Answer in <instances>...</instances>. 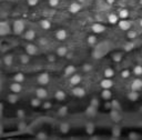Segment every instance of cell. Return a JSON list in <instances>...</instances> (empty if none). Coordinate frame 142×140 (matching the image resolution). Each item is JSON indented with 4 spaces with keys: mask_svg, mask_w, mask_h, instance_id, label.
I'll return each mask as SVG.
<instances>
[{
    "mask_svg": "<svg viewBox=\"0 0 142 140\" xmlns=\"http://www.w3.org/2000/svg\"><path fill=\"white\" fill-rule=\"evenodd\" d=\"M24 30V23L22 20H16L13 22V32L16 35H20Z\"/></svg>",
    "mask_w": 142,
    "mask_h": 140,
    "instance_id": "obj_1",
    "label": "cell"
},
{
    "mask_svg": "<svg viewBox=\"0 0 142 140\" xmlns=\"http://www.w3.org/2000/svg\"><path fill=\"white\" fill-rule=\"evenodd\" d=\"M10 32V27L6 21H0V36H6Z\"/></svg>",
    "mask_w": 142,
    "mask_h": 140,
    "instance_id": "obj_2",
    "label": "cell"
},
{
    "mask_svg": "<svg viewBox=\"0 0 142 140\" xmlns=\"http://www.w3.org/2000/svg\"><path fill=\"white\" fill-rule=\"evenodd\" d=\"M38 82L40 85H47L49 82V75L48 73H41V75H39Z\"/></svg>",
    "mask_w": 142,
    "mask_h": 140,
    "instance_id": "obj_3",
    "label": "cell"
},
{
    "mask_svg": "<svg viewBox=\"0 0 142 140\" xmlns=\"http://www.w3.org/2000/svg\"><path fill=\"white\" fill-rule=\"evenodd\" d=\"M131 88H132V90H134V91L140 90L142 88V80H140V79L133 80V82L131 83Z\"/></svg>",
    "mask_w": 142,
    "mask_h": 140,
    "instance_id": "obj_4",
    "label": "cell"
},
{
    "mask_svg": "<svg viewBox=\"0 0 142 140\" xmlns=\"http://www.w3.org/2000/svg\"><path fill=\"white\" fill-rule=\"evenodd\" d=\"M72 93H73L76 97L81 98V97H83V96L86 95V91H84V89H82V88H80V87H76L73 90H72Z\"/></svg>",
    "mask_w": 142,
    "mask_h": 140,
    "instance_id": "obj_5",
    "label": "cell"
},
{
    "mask_svg": "<svg viewBox=\"0 0 142 140\" xmlns=\"http://www.w3.org/2000/svg\"><path fill=\"white\" fill-rule=\"evenodd\" d=\"M21 89H22V87H21V85H20V82H13L12 85L10 86V90L13 93H18V92H20L21 91Z\"/></svg>",
    "mask_w": 142,
    "mask_h": 140,
    "instance_id": "obj_6",
    "label": "cell"
},
{
    "mask_svg": "<svg viewBox=\"0 0 142 140\" xmlns=\"http://www.w3.org/2000/svg\"><path fill=\"white\" fill-rule=\"evenodd\" d=\"M26 51L28 55H36L37 53V47L34 45H31V43H29V45L26 46Z\"/></svg>",
    "mask_w": 142,
    "mask_h": 140,
    "instance_id": "obj_7",
    "label": "cell"
},
{
    "mask_svg": "<svg viewBox=\"0 0 142 140\" xmlns=\"http://www.w3.org/2000/svg\"><path fill=\"white\" fill-rule=\"evenodd\" d=\"M104 26H102L101 23H94L92 26V31L93 32H97V33H100V32H103L104 31Z\"/></svg>",
    "mask_w": 142,
    "mask_h": 140,
    "instance_id": "obj_8",
    "label": "cell"
},
{
    "mask_svg": "<svg viewBox=\"0 0 142 140\" xmlns=\"http://www.w3.org/2000/svg\"><path fill=\"white\" fill-rule=\"evenodd\" d=\"M112 81L110 80V78H106L104 80H102L101 81V87L103 88V89H110V88L112 87Z\"/></svg>",
    "mask_w": 142,
    "mask_h": 140,
    "instance_id": "obj_9",
    "label": "cell"
},
{
    "mask_svg": "<svg viewBox=\"0 0 142 140\" xmlns=\"http://www.w3.org/2000/svg\"><path fill=\"white\" fill-rule=\"evenodd\" d=\"M36 95H37V97H38L39 99H43V98L47 97L48 92H47V90L43 89V88H39V89H37Z\"/></svg>",
    "mask_w": 142,
    "mask_h": 140,
    "instance_id": "obj_10",
    "label": "cell"
},
{
    "mask_svg": "<svg viewBox=\"0 0 142 140\" xmlns=\"http://www.w3.org/2000/svg\"><path fill=\"white\" fill-rule=\"evenodd\" d=\"M81 9V6L80 3H77V2H73V3L70 6V8H69V10H70L72 13H76V12H78L79 10Z\"/></svg>",
    "mask_w": 142,
    "mask_h": 140,
    "instance_id": "obj_11",
    "label": "cell"
},
{
    "mask_svg": "<svg viewBox=\"0 0 142 140\" xmlns=\"http://www.w3.org/2000/svg\"><path fill=\"white\" fill-rule=\"evenodd\" d=\"M80 81H81V77H80V76H78V75L72 76L71 79H70V83L72 86H77Z\"/></svg>",
    "mask_w": 142,
    "mask_h": 140,
    "instance_id": "obj_12",
    "label": "cell"
},
{
    "mask_svg": "<svg viewBox=\"0 0 142 140\" xmlns=\"http://www.w3.org/2000/svg\"><path fill=\"white\" fill-rule=\"evenodd\" d=\"M12 61H13V57H12L11 55L4 56V58H3V63H4L6 66H11V65H12Z\"/></svg>",
    "mask_w": 142,
    "mask_h": 140,
    "instance_id": "obj_13",
    "label": "cell"
},
{
    "mask_svg": "<svg viewBox=\"0 0 142 140\" xmlns=\"http://www.w3.org/2000/svg\"><path fill=\"white\" fill-rule=\"evenodd\" d=\"M119 26H120V28H121V29H123V30H128V29L131 27V24H130V22H129V21L122 20V21H120Z\"/></svg>",
    "mask_w": 142,
    "mask_h": 140,
    "instance_id": "obj_14",
    "label": "cell"
},
{
    "mask_svg": "<svg viewBox=\"0 0 142 140\" xmlns=\"http://www.w3.org/2000/svg\"><path fill=\"white\" fill-rule=\"evenodd\" d=\"M56 37L59 39V40H63V39H66V37H67V32L64 30H58L56 33Z\"/></svg>",
    "mask_w": 142,
    "mask_h": 140,
    "instance_id": "obj_15",
    "label": "cell"
},
{
    "mask_svg": "<svg viewBox=\"0 0 142 140\" xmlns=\"http://www.w3.org/2000/svg\"><path fill=\"white\" fill-rule=\"evenodd\" d=\"M34 37H36V33H34L33 30H28L24 33V38H26L27 40H32Z\"/></svg>",
    "mask_w": 142,
    "mask_h": 140,
    "instance_id": "obj_16",
    "label": "cell"
},
{
    "mask_svg": "<svg viewBox=\"0 0 142 140\" xmlns=\"http://www.w3.org/2000/svg\"><path fill=\"white\" fill-rule=\"evenodd\" d=\"M114 75V71L111 69V68H107L106 70H104V77L106 78H112Z\"/></svg>",
    "mask_w": 142,
    "mask_h": 140,
    "instance_id": "obj_17",
    "label": "cell"
},
{
    "mask_svg": "<svg viewBox=\"0 0 142 140\" xmlns=\"http://www.w3.org/2000/svg\"><path fill=\"white\" fill-rule=\"evenodd\" d=\"M56 98L58 100H63L66 98V93H64V91H62V90H59V91L56 92Z\"/></svg>",
    "mask_w": 142,
    "mask_h": 140,
    "instance_id": "obj_18",
    "label": "cell"
},
{
    "mask_svg": "<svg viewBox=\"0 0 142 140\" xmlns=\"http://www.w3.org/2000/svg\"><path fill=\"white\" fill-rule=\"evenodd\" d=\"M13 79H14V81H17V82H22L24 80V76L22 75V73H17V75H14Z\"/></svg>",
    "mask_w": 142,
    "mask_h": 140,
    "instance_id": "obj_19",
    "label": "cell"
},
{
    "mask_svg": "<svg viewBox=\"0 0 142 140\" xmlns=\"http://www.w3.org/2000/svg\"><path fill=\"white\" fill-rule=\"evenodd\" d=\"M8 101L10 104H16L18 101V96L17 95H9L8 96Z\"/></svg>",
    "mask_w": 142,
    "mask_h": 140,
    "instance_id": "obj_20",
    "label": "cell"
},
{
    "mask_svg": "<svg viewBox=\"0 0 142 140\" xmlns=\"http://www.w3.org/2000/svg\"><path fill=\"white\" fill-rule=\"evenodd\" d=\"M40 24H41V27L43 29H49L51 27V23H50V21H48V20H42L41 22H40Z\"/></svg>",
    "mask_w": 142,
    "mask_h": 140,
    "instance_id": "obj_21",
    "label": "cell"
},
{
    "mask_svg": "<svg viewBox=\"0 0 142 140\" xmlns=\"http://www.w3.org/2000/svg\"><path fill=\"white\" fill-rule=\"evenodd\" d=\"M108 20H109V22H110V23H116L117 21H118V17H117L114 13H111L110 16H109Z\"/></svg>",
    "mask_w": 142,
    "mask_h": 140,
    "instance_id": "obj_22",
    "label": "cell"
},
{
    "mask_svg": "<svg viewBox=\"0 0 142 140\" xmlns=\"http://www.w3.org/2000/svg\"><path fill=\"white\" fill-rule=\"evenodd\" d=\"M138 98H139L138 92H137V91H134V90H133V92L129 93V99H130V100H133V101H134V100H137V99H138Z\"/></svg>",
    "mask_w": 142,
    "mask_h": 140,
    "instance_id": "obj_23",
    "label": "cell"
},
{
    "mask_svg": "<svg viewBox=\"0 0 142 140\" xmlns=\"http://www.w3.org/2000/svg\"><path fill=\"white\" fill-rule=\"evenodd\" d=\"M111 97V92L109 91V89H104L103 92H102V98H104V99H110Z\"/></svg>",
    "mask_w": 142,
    "mask_h": 140,
    "instance_id": "obj_24",
    "label": "cell"
},
{
    "mask_svg": "<svg viewBox=\"0 0 142 140\" xmlns=\"http://www.w3.org/2000/svg\"><path fill=\"white\" fill-rule=\"evenodd\" d=\"M40 99H39L38 97H37V99H32L31 100V106L32 107H39V106H40Z\"/></svg>",
    "mask_w": 142,
    "mask_h": 140,
    "instance_id": "obj_25",
    "label": "cell"
},
{
    "mask_svg": "<svg viewBox=\"0 0 142 140\" xmlns=\"http://www.w3.org/2000/svg\"><path fill=\"white\" fill-rule=\"evenodd\" d=\"M66 53H67V48H64V47L58 48V55L59 56H66Z\"/></svg>",
    "mask_w": 142,
    "mask_h": 140,
    "instance_id": "obj_26",
    "label": "cell"
},
{
    "mask_svg": "<svg viewBox=\"0 0 142 140\" xmlns=\"http://www.w3.org/2000/svg\"><path fill=\"white\" fill-rule=\"evenodd\" d=\"M119 16H120V18H122V19H126L127 17L129 16V11L128 10H121Z\"/></svg>",
    "mask_w": 142,
    "mask_h": 140,
    "instance_id": "obj_27",
    "label": "cell"
},
{
    "mask_svg": "<svg viewBox=\"0 0 142 140\" xmlns=\"http://www.w3.org/2000/svg\"><path fill=\"white\" fill-rule=\"evenodd\" d=\"M134 73H136L137 76L142 75V67L141 66H137V67L134 68Z\"/></svg>",
    "mask_w": 142,
    "mask_h": 140,
    "instance_id": "obj_28",
    "label": "cell"
},
{
    "mask_svg": "<svg viewBox=\"0 0 142 140\" xmlns=\"http://www.w3.org/2000/svg\"><path fill=\"white\" fill-rule=\"evenodd\" d=\"M73 72H74V67H72V66H69V67H67V69H66V75H72Z\"/></svg>",
    "mask_w": 142,
    "mask_h": 140,
    "instance_id": "obj_29",
    "label": "cell"
},
{
    "mask_svg": "<svg viewBox=\"0 0 142 140\" xmlns=\"http://www.w3.org/2000/svg\"><path fill=\"white\" fill-rule=\"evenodd\" d=\"M96 41H97V38L94 36H90L88 38V42H89V45H94L96 43Z\"/></svg>",
    "mask_w": 142,
    "mask_h": 140,
    "instance_id": "obj_30",
    "label": "cell"
},
{
    "mask_svg": "<svg viewBox=\"0 0 142 140\" xmlns=\"http://www.w3.org/2000/svg\"><path fill=\"white\" fill-rule=\"evenodd\" d=\"M20 61H21L22 63H28L29 62V57H28V56H26V55L21 56V57H20Z\"/></svg>",
    "mask_w": 142,
    "mask_h": 140,
    "instance_id": "obj_31",
    "label": "cell"
},
{
    "mask_svg": "<svg viewBox=\"0 0 142 140\" xmlns=\"http://www.w3.org/2000/svg\"><path fill=\"white\" fill-rule=\"evenodd\" d=\"M59 3V0H49V4L51 7H57Z\"/></svg>",
    "mask_w": 142,
    "mask_h": 140,
    "instance_id": "obj_32",
    "label": "cell"
},
{
    "mask_svg": "<svg viewBox=\"0 0 142 140\" xmlns=\"http://www.w3.org/2000/svg\"><path fill=\"white\" fill-rule=\"evenodd\" d=\"M121 76H122L123 78H128L129 76H130V71H129V70H124V71H122Z\"/></svg>",
    "mask_w": 142,
    "mask_h": 140,
    "instance_id": "obj_33",
    "label": "cell"
},
{
    "mask_svg": "<svg viewBox=\"0 0 142 140\" xmlns=\"http://www.w3.org/2000/svg\"><path fill=\"white\" fill-rule=\"evenodd\" d=\"M68 129H69V126H68V125H66V124L61 125V131L67 132V131H68Z\"/></svg>",
    "mask_w": 142,
    "mask_h": 140,
    "instance_id": "obj_34",
    "label": "cell"
},
{
    "mask_svg": "<svg viewBox=\"0 0 142 140\" xmlns=\"http://www.w3.org/2000/svg\"><path fill=\"white\" fill-rule=\"evenodd\" d=\"M37 3H38V0H28L29 6H36Z\"/></svg>",
    "mask_w": 142,
    "mask_h": 140,
    "instance_id": "obj_35",
    "label": "cell"
},
{
    "mask_svg": "<svg viewBox=\"0 0 142 140\" xmlns=\"http://www.w3.org/2000/svg\"><path fill=\"white\" fill-rule=\"evenodd\" d=\"M18 117L19 118H23L24 117V111L23 110H18Z\"/></svg>",
    "mask_w": 142,
    "mask_h": 140,
    "instance_id": "obj_36",
    "label": "cell"
},
{
    "mask_svg": "<svg viewBox=\"0 0 142 140\" xmlns=\"http://www.w3.org/2000/svg\"><path fill=\"white\" fill-rule=\"evenodd\" d=\"M66 111H67V108L63 107V108H61V109L59 110V114H60V115H64V114H66Z\"/></svg>",
    "mask_w": 142,
    "mask_h": 140,
    "instance_id": "obj_37",
    "label": "cell"
},
{
    "mask_svg": "<svg viewBox=\"0 0 142 140\" xmlns=\"http://www.w3.org/2000/svg\"><path fill=\"white\" fill-rule=\"evenodd\" d=\"M38 137L39 139H44V138H47V136H46V134H38Z\"/></svg>",
    "mask_w": 142,
    "mask_h": 140,
    "instance_id": "obj_38",
    "label": "cell"
},
{
    "mask_svg": "<svg viewBox=\"0 0 142 140\" xmlns=\"http://www.w3.org/2000/svg\"><path fill=\"white\" fill-rule=\"evenodd\" d=\"M128 37H129V38H134V37H136V32L131 31V32H129V33H128Z\"/></svg>",
    "mask_w": 142,
    "mask_h": 140,
    "instance_id": "obj_39",
    "label": "cell"
},
{
    "mask_svg": "<svg viewBox=\"0 0 142 140\" xmlns=\"http://www.w3.org/2000/svg\"><path fill=\"white\" fill-rule=\"evenodd\" d=\"M121 55H117V56H114L113 59H114V61H120L121 60Z\"/></svg>",
    "mask_w": 142,
    "mask_h": 140,
    "instance_id": "obj_40",
    "label": "cell"
},
{
    "mask_svg": "<svg viewBox=\"0 0 142 140\" xmlns=\"http://www.w3.org/2000/svg\"><path fill=\"white\" fill-rule=\"evenodd\" d=\"M84 70L86 71H88V70H91V66L90 65H84Z\"/></svg>",
    "mask_w": 142,
    "mask_h": 140,
    "instance_id": "obj_41",
    "label": "cell"
},
{
    "mask_svg": "<svg viewBox=\"0 0 142 140\" xmlns=\"http://www.w3.org/2000/svg\"><path fill=\"white\" fill-rule=\"evenodd\" d=\"M43 107L46 108V109H48V108H50V107H51V104H50V102H46V104L43 105Z\"/></svg>",
    "mask_w": 142,
    "mask_h": 140,
    "instance_id": "obj_42",
    "label": "cell"
},
{
    "mask_svg": "<svg viewBox=\"0 0 142 140\" xmlns=\"http://www.w3.org/2000/svg\"><path fill=\"white\" fill-rule=\"evenodd\" d=\"M40 43H41V45H46V43H47V40L42 38V39H40Z\"/></svg>",
    "mask_w": 142,
    "mask_h": 140,
    "instance_id": "obj_43",
    "label": "cell"
},
{
    "mask_svg": "<svg viewBox=\"0 0 142 140\" xmlns=\"http://www.w3.org/2000/svg\"><path fill=\"white\" fill-rule=\"evenodd\" d=\"M48 60H49V61H54V57H53V56H49V57H48Z\"/></svg>",
    "mask_w": 142,
    "mask_h": 140,
    "instance_id": "obj_44",
    "label": "cell"
},
{
    "mask_svg": "<svg viewBox=\"0 0 142 140\" xmlns=\"http://www.w3.org/2000/svg\"><path fill=\"white\" fill-rule=\"evenodd\" d=\"M24 127H26V126H24V124H20V125H19V129H23Z\"/></svg>",
    "mask_w": 142,
    "mask_h": 140,
    "instance_id": "obj_45",
    "label": "cell"
},
{
    "mask_svg": "<svg viewBox=\"0 0 142 140\" xmlns=\"http://www.w3.org/2000/svg\"><path fill=\"white\" fill-rule=\"evenodd\" d=\"M116 1V0H107V2H108L109 4H111V3H113V2Z\"/></svg>",
    "mask_w": 142,
    "mask_h": 140,
    "instance_id": "obj_46",
    "label": "cell"
},
{
    "mask_svg": "<svg viewBox=\"0 0 142 140\" xmlns=\"http://www.w3.org/2000/svg\"><path fill=\"white\" fill-rule=\"evenodd\" d=\"M2 130H3V127H2V125H0V135L2 134Z\"/></svg>",
    "mask_w": 142,
    "mask_h": 140,
    "instance_id": "obj_47",
    "label": "cell"
},
{
    "mask_svg": "<svg viewBox=\"0 0 142 140\" xmlns=\"http://www.w3.org/2000/svg\"><path fill=\"white\" fill-rule=\"evenodd\" d=\"M78 1L80 2V3H82V2H84V1H86V0H78Z\"/></svg>",
    "mask_w": 142,
    "mask_h": 140,
    "instance_id": "obj_48",
    "label": "cell"
},
{
    "mask_svg": "<svg viewBox=\"0 0 142 140\" xmlns=\"http://www.w3.org/2000/svg\"><path fill=\"white\" fill-rule=\"evenodd\" d=\"M140 23H141V26H142V19H141V21H140Z\"/></svg>",
    "mask_w": 142,
    "mask_h": 140,
    "instance_id": "obj_49",
    "label": "cell"
},
{
    "mask_svg": "<svg viewBox=\"0 0 142 140\" xmlns=\"http://www.w3.org/2000/svg\"><path fill=\"white\" fill-rule=\"evenodd\" d=\"M140 2H141V3H142V0H141V1H140Z\"/></svg>",
    "mask_w": 142,
    "mask_h": 140,
    "instance_id": "obj_50",
    "label": "cell"
},
{
    "mask_svg": "<svg viewBox=\"0 0 142 140\" xmlns=\"http://www.w3.org/2000/svg\"><path fill=\"white\" fill-rule=\"evenodd\" d=\"M0 73H1V70H0Z\"/></svg>",
    "mask_w": 142,
    "mask_h": 140,
    "instance_id": "obj_51",
    "label": "cell"
}]
</instances>
